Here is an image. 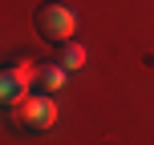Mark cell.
I'll return each instance as SVG.
<instances>
[{
	"label": "cell",
	"mask_w": 154,
	"mask_h": 145,
	"mask_svg": "<svg viewBox=\"0 0 154 145\" xmlns=\"http://www.w3.org/2000/svg\"><path fill=\"white\" fill-rule=\"evenodd\" d=\"M57 61L65 65V69H81L85 65V45H77V40H65V45H57Z\"/></svg>",
	"instance_id": "5b68a950"
},
{
	"label": "cell",
	"mask_w": 154,
	"mask_h": 145,
	"mask_svg": "<svg viewBox=\"0 0 154 145\" xmlns=\"http://www.w3.org/2000/svg\"><path fill=\"white\" fill-rule=\"evenodd\" d=\"M37 32L45 40H53V45H65V40H73L77 32V16L69 4H61V0H45V4L37 8Z\"/></svg>",
	"instance_id": "6da1fadb"
},
{
	"label": "cell",
	"mask_w": 154,
	"mask_h": 145,
	"mask_svg": "<svg viewBox=\"0 0 154 145\" xmlns=\"http://www.w3.org/2000/svg\"><path fill=\"white\" fill-rule=\"evenodd\" d=\"M12 117H16V125H24V129H53V121H57V101H53V93L20 97V101L12 105Z\"/></svg>",
	"instance_id": "7a4b0ae2"
},
{
	"label": "cell",
	"mask_w": 154,
	"mask_h": 145,
	"mask_svg": "<svg viewBox=\"0 0 154 145\" xmlns=\"http://www.w3.org/2000/svg\"><path fill=\"white\" fill-rule=\"evenodd\" d=\"M41 65H32L29 57H20L16 65H4V73H0V101L4 105H16L20 97H29V85L37 81Z\"/></svg>",
	"instance_id": "3957f363"
},
{
	"label": "cell",
	"mask_w": 154,
	"mask_h": 145,
	"mask_svg": "<svg viewBox=\"0 0 154 145\" xmlns=\"http://www.w3.org/2000/svg\"><path fill=\"white\" fill-rule=\"evenodd\" d=\"M65 77H69V69H65L61 61H49V65H41L37 81H41V89H45V93H57V89L65 85Z\"/></svg>",
	"instance_id": "277c9868"
}]
</instances>
